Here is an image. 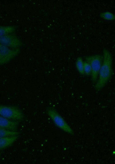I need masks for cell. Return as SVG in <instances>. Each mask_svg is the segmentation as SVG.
I'll return each instance as SVG.
<instances>
[{
	"label": "cell",
	"instance_id": "1",
	"mask_svg": "<svg viewBox=\"0 0 115 164\" xmlns=\"http://www.w3.org/2000/svg\"><path fill=\"white\" fill-rule=\"evenodd\" d=\"M112 74V58L110 52L107 49L103 50L102 64L100 69L95 88L97 91L102 89L110 79Z\"/></svg>",
	"mask_w": 115,
	"mask_h": 164
},
{
	"label": "cell",
	"instance_id": "2",
	"mask_svg": "<svg viewBox=\"0 0 115 164\" xmlns=\"http://www.w3.org/2000/svg\"><path fill=\"white\" fill-rule=\"evenodd\" d=\"M0 115L9 119L18 121L24 118L22 111L15 106L0 104Z\"/></svg>",
	"mask_w": 115,
	"mask_h": 164
},
{
	"label": "cell",
	"instance_id": "3",
	"mask_svg": "<svg viewBox=\"0 0 115 164\" xmlns=\"http://www.w3.org/2000/svg\"><path fill=\"white\" fill-rule=\"evenodd\" d=\"M85 60L91 66L92 69L91 74V80L93 83H95L97 80L99 72L102 64V57L100 55L96 54L86 57Z\"/></svg>",
	"mask_w": 115,
	"mask_h": 164
},
{
	"label": "cell",
	"instance_id": "4",
	"mask_svg": "<svg viewBox=\"0 0 115 164\" xmlns=\"http://www.w3.org/2000/svg\"><path fill=\"white\" fill-rule=\"evenodd\" d=\"M46 112L57 127L66 132L73 134L72 129L54 108L48 107L46 110Z\"/></svg>",
	"mask_w": 115,
	"mask_h": 164
},
{
	"label": "cell",
	"instance_id": "5",
	"mask_svg": "<svg viewBox=\"0 0 115 164\" xmlns=\"http://www.w3.org/2000/svg\"><path fill=\"white\" fill-rule=\"evenodd\" d=\"M20 52L19 48H11L0 44V65L7 63L18 54Z\"/></svg>",
	"mask_w": 115,
	"mask_h": 164
},
{
	"label": "cell",
	"instance_id": "6",
	"mask_svg": "<svg viewBox=\"0 0 115 164\" xmlns=\"http://www.w3.org/2000/svg\"><path fill=\"white\" fill-rule=\"evenodd\" d=\"M0 44L11 48H17L22 43L17 36L11 34L0 36Z\"/></svg>",
	"mask_w": 115,
	"mask_h": 164
},
{
	"label": "cell",
	"instance_id": "7",
	"mask_svg": "<svg viewBox=\"0 0 115 164\" xmlns=\"http://www.w3.org/2000/svg\"><path fill=\"white\" fill-rule=\"evenodd\" d=\"M19 122L11 120L0 115V128L17 131Z\"/></svg>",
	"mask_w": 115,
	"mask_h": 164
},
{
	"label": "cell",
	"instance_id": "8",
	"mask_svg": "<svg viewBox=\"0 0 115 164\" xmlns=\"http://www.w3.org/2000/svg\"><path fill=\"white\" fill-rule=\"evenodd\" d=\"M18 137V135L7 136L0 138V150L11 145Z\"/></svg>",
	"mask_w": 115,
	"mask_h": 164
},
{
	"label": "cell",
	"instance_id": "9",
	"mask_svg": "<svg viewBox=\"0 0 115 164\" xmlns=\"http://www.w3.org/2000/svg\"><path fill=\"white\" fill-rule=\"evenodd\" d=\"M17 27L15 26H0V36L12 33L16 30Z\"/></svg>",
	"mask_w": 115,
	"mask_h": 164
},
{
	"label": "cell",
	"instance_id": "10",
	"mask_svg": "<svg viewBox=\"0 0 115 164\" xmlns=\"http://www.w3.org/2000/svg\"><path fill=\"white\" fill-rule=\"evenodd\" d=\"M19 133L17 131H13L0 128V138L3 137L17 136Z\"/></svg>",
	"mask_w": 115,
	"mask_h": 164
},
{
	"label": "cell",
	"instance_id": "11",
	"mask_svg": "<svg viewBox=\"0 0 115 164\" xmlns=\"http://www.w3.org/2000/svg\"><path fill=\"white\" fill-rule=\"evenodd\" d=\"M100 16L101 18L108 21H113L115 19L114 15L112 13L108 11L101 13Z\"/></svg>",
	"mask_w": 115,
	"mask_h": 164
},
{
	"label": "cell",
	"instance_id": "12",
	"mask_svg": "<svg viewBox=\"0 0 115 164\" xmlns=\"http://www.w3.org/2000/svg\"><path fill=\"white\" fill-rule=\"evenodd\" d=\"M84 62L81 57H78L76 62V69L79 73L81 75H84L83 71Z\"/></svg>",
	"mask_w": 115,
	"mask_h": 164
},
{
	"label": "cell",
	"instance_id": "13",
	"mask_svg": "<svg viewBox=\"0 0 115 164\" xmlns=\"http://www.w3.org/2000/svg\"><path fill=\"white\" fill-rule=\"evenodd\" d=\"M83 71L84 74L87 76L91 75L92 69L90 64L85 61L84 62Z\"/></svg>",
	"mask_w": 115,
	"mask_h": 164
},
{
	"label": "cell",
	"instance_id": "14",
	"mask_svg": "<svg viewBox=\"0 0 115 164\" xmlns=\"http://www.w3.org/2000/svg\"></svg>",
	"mask_w": 115,
	"mask_h": 164
}]
</instances>
